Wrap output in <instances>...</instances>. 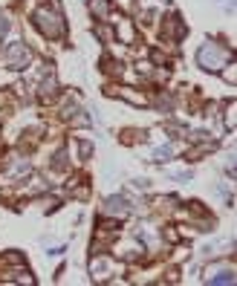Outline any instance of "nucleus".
Here are the masks:
<instances>
[{
    "label": "nucleus",
    "instance_id": "nucleus-2",
    "mask_svg": "<svg viewBox=\"0 0 237 286\" xmlns=\"http://www.w3.org/2000/svg\"><path fill=\"white\" fill-rule=\"evenodd\" d=\"M200 64H203L205 69H220L223 67V61L229 58V52H223V50H217L214 44H205L203 50H200Z\"/></svg>",
    "mask_w": 237,
    "mask_h": 286
},
{
    "label": "nucleus",
    "instance_id": "nucleus-1",
    "mask_svg": "<svg viewBox=\"0 0 237 286\" xmlns=\"http://www.w3.org/2000/svg\"><path fill=\"white\" fill-rule=\"evenodd\" d=\"M35 20H38V26H41L47 35H61V29H64L61 15H58V12H52V9H38Z\"/></svg>",
    "mask_w": 237,
    "mask_h": 286
}]
</instances>
